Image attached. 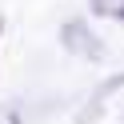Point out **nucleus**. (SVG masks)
Listing matches in <instances>:
<instances>
[{"label":"nucleus","mask_w":124,"mask_h":124,"mask_svg":"<svg viewBox=\"0 0 124 124\" xmlns=\"http://www.w3.org/2000/svg\"><path fill=\"white\" fill-rule=\"evenodd\" d=\"M60 44H64L68 52H76V56H88V60L104 56V44L92 36V28L84 24V20H68V24L60 28Z\"/></svg>","instance_id":"1"},{"label":"nucleus","mask_w":124,"mask_h":124,"mask_svg":"<svg viewBox=\"0 0 124 124\" xmlns=\"http://www.w3.org/2000/svg\"><path fill=\"white\" fill-rule=\"evenodd\" d=\"M88 8L96 12V16H116L124 24V0H88Z\"/></svg>","instance_id":"2"},{"label":"nucleus","mask_w":124,"mask_h":124,"mask_svg":"<svg viewBox=\"0 0 124 124\" xmlns=\"http://www.w3.org/2000/svg\"><path fill=\"white\" fill-rule=\"evenodd\" d=\"M116 88H124V72H120V76H112V80H104V84H100V92H96V100H104L108 92H116Z\"/></svg>","instance_id":"3"},{"label":"nucleus","mask_w":124,"mask_h":124,"mask_svg":"<svg viewBox=\"0 0 124 124\" xmlns=\"http://www.w3.org/2000/svg\"><path fill=\"white\" fill-rule=\"evenodd\" d=\"M0 32H4V20H0Z\"/></svg>","instance_id":"4"}]
</instances>
